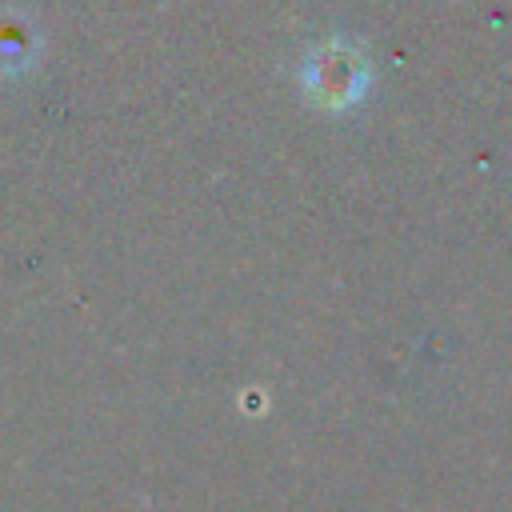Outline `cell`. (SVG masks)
<instances>
[{"label":"cell","mask_w":512,"mask_h":512,"mask_svg":"<svg viewBox=\"0 0 512 512\" xmlns=\"http://www.w3.org/2000/svg\"><path fill=\"white\" fill-rule=\"evenodd\" d=\"M304 84L320 104H348V100H356V92L364 84V64L344 44H328L308 56Z\"/></svg>","instance_id":"cell-1"}]
</instances>
